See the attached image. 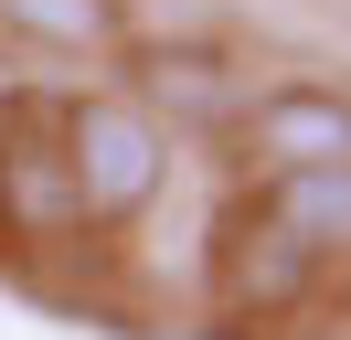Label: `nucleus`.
Masks as SVG:
<instances>
[{"label": "nucleus", "instance_id": "nucleus-1", "mask_svg": "<svg viewBox=\"0 0 351 340\" xmlns=\"http://www.w3.org/2000/svg\"><path fill=\"white\" fill-rule=\"evenodd\" d=\"M53 149H64V181H75L86 234H128L171 191V127L138 96H64L53 106Z\"/></svg>", "mask_w": 351, "mask_h": 340}, {"label": "nucleus", "instance_id": "nucleus-2", "mask_svg": "<svg viewBox=\"0 0 351 340\" xmlns=\"http://www.w3.org/2000/svg\"><path fill=\"white\" fill-rule=\"evenodd\" d=\"M245 160L277 181V170H341L351 160V96L341 85H308V75H287V85H256L245 96Z\"/></svg>", "mask_w": 351, "mask_h": 340}, {"label": "nucleus", "instance_id": "nucleus-3", "mask_svg": "<svg viewBox=\"0 0 351 340\" xmlns=\"http://www.w3.org/2000/svg\"><path fill=\"white\" fill-rule=\"evenodd\" d=\"M0 234L11 245H75L86 212H75L64 149H53V106H22L0 127Z\"/></svg>", "mask_w": 351, "mask_h": 340}, {"label": "nucleus", "instance_id": "nucleus-4", "mask_svg": "<svg viewBox=\"0 0 351 340\" xmlns=\"http://www.w3.org/2000/svg\"><path fill=\"white\" fill-rule=\"evenodd\" d=\"M319 276H330V266H319V255H308L298 234L256 202V191H245L234 223H223V308H234V319H287Z\"/></svg>", "mask_w": 351, "mask_h": 340}, {"label": "nucleus", "instance_id": "nucleus-5", "mask_svg": "<svg viewBox=\"0 0 351 340\" xmlns=\"http://www.w3.org/2000/svg\"><path fill=\"white\" fill-rule=\"evenodd\" d=\"M0 32L64 64H107L128 53V0H0Z\"/></svg>", "mask_w": 351, "mask_h": 340}, {"label": "nucleus", "instance_id": "nucleus-6", "mask_svg": "<svg viewBox=\"0 0 351 340\" xmlns=\"http://www.w3.org/2000/svg\"><path fill=\"white\" fill-rule=\"evenodd\" d=\"M256 202L277 212L319 266L351 255V160H341V170H277V181H256Z\"/></svg>", "mask_w": 351, "mask_h": 340}]
</instances>
